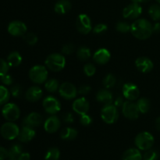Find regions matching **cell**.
Instances as JSON below:
<instances>
[{
  "label": "cell",
  "mask_w": 160,
  "mask_h": 160,
  "mask_svg": "<svg viewBox=\"0 0 160 160\" xmlns=\"http://www.w3.org/2000/svg\"><path fill=\"white\" fill-rule=\"evenodd\" d=\"M142 13V7L140 4L132 3L128 5L123 9V16L124 18L129 20H134L140 17Z\"/></svg>",
  "instance_id": "obj_12"
},
{
  "label": "cell",
  "mask_w": 160,
  "mask_h": 160,
  "mask_svg": "<svg viewBox=\"0 0 160 160\" xmlns=\"http://www.w3.org/2000/svg\"><path fill=\"white\" fill-rule=\"evenodd\" d=\"M43 92L41 88L38 86H33L28 88V90L26 92L25 97L28 101L31 102H35L38 101L40 98H42Z\"/></svg>",
  "instance_id": "obj_21"
},
{
  "label": "cell",
  "mask_w": 160,
  "mask_h": 160,
  "mask_svg": "<svg viewBox=\"0 0 160 160\" xmlns=\"http://www.w3.org/2000/svg\"><path fill=\"white\" fill-rule=\"evenodd\" d=\"M137 106L139 109L140 113H147L149 111L151 105H150V101L146 98H141L138 100Z\"/></svg>",
  "instance_id": "obj_28"
},
{
  "label": "cell",
  "mask_w": 160,
  "mask_h": 160,
  "mask_svg": "<svg viewBox=\"0 0 160 160\" xmlns=\"http://www.w3.org/2000/svg\"><path fill=\"white\" fill-rule=\"evenodd\" d=\"M131 25H130L129 23H127V22L123 21H120L116 24V29L117 31L121 33H128L129 31H131Z\"/></svg>",
  "instance_id": "obj_36"
},
{
  "label": "cell",
  "mask_w": 160,
  "mask_h": 160,
  "mask_svg": "<svg viewBox=\"0 0 160 160\" xmlns=\"http://www.w3.org/2000/svg\"><path fill=\"white\" fill-rule=\"evenodd\" d=\"M156 1H157V2H159V4H160V0H156Z\"/></svg>",
  "instance_id": "obj_53"
},
{
  "label": "cell",
  "mask_w": 160,
  "mask_h": 160,
  "mask_svg": "<svg viewBox=\"0 0 160 160\" xmlns=\"http://www.w3.org/2000/svg\"><path fill=\"white\" fill-rule=\"evenodd\" d=\"M76 28L82 34H87L92 30L90 17L86 14H80L76 20Z\"/></svg>",
  "instance_id": "obj_8"
},
{
  "label": "cell",
  "mask_w": 160,
  "mask_h": 160,
  "mask_svg": "<svg viewBox=\"0 0 160 160\" xmlns=\"http://www.w3.org/2000/svg\"><path fill=\"white\" fill-rule=\"evenodd\" d=\"M92 118L88 114H84V115H81V118H80V122H81V124L83 126H89L91 123H92Z\"/></svg>",
  "instance_id": "obj_43"
},
{
  "label": "cell",
  "mask_w": 160,
  "mask_h": 160,
  "mask_svg": "<svg viewBox=\"0 0 160 160\" xmlns=\"http://www.w3.org/2000/svg\"><path fill=\"white\" fill-rule=\"evenodd\" d=\"M133 3H138V4H140L142 2H147L150 1V0H131Z\"/></svg>",
  "instance_id": "obj_52"
},
{
  "label": "cell",
  "mask_w": 160,
  "mask_h": 160,
  "mask_svg": "<svg viewBox=\"0 0 160 160\" xmlns=\"http://www.w3.org/2000/svg\"><path fill=\"white\" fill-rule=\"evenodd\" d=\"M142 155L138 149L131 148L127 150L122 156V160H142Z\"/></svg>",
  "instance_id": "obj_24"
},
{
  "label": "cell",
  "mask_w": 160,
  "mask_h": 160,
  "mask_svg": "<svg viewBox=\"0 0 160 160\" xmlns=\"http://www.w3.org/2000/svg\"><path fill=\"white\" fill-rule=\"evenodd\" d=\"M75 46L71 43L66 44L62 48V52L64 55H71L74 52Z\"/></svg>",
  "instance_id": "obj_42"
},
{
  "label": "cell",
  "mask_w": 160,
  "mask_h": 160,
  "mask_svg": "<svg viewBox=\"0 0 160 160\" xmlns=\"http://www.w3.org/2000/svg\"><path fill=\"white\" fill-rule=\"evenodd\" d=\"M8 160H12V159H8Z\"/></svg>",
  "instance_id": "obj_54"
},
{
  "label": "cell",
  "mask_w": 160,
  "mask_h": 160,
  "mask_svg": "<svg viewBox=\"0 0 160 160\" xmlns=\"http://www.w3.org/2000/svg\"><path fill=\"white\" fill-rule=\"evenodd\" d=\"M154 142L155 139L152 134L146 131L138 134L134 139V143L137 148L144 151L151 149L154 145Z\"/></svg>",
  "instance_id": "obj_3"
},
{
  "label": "cell",
  "mask_w": 160,
  "mask_h": 160,
  "mask_svg": "<svg viewBox=\"0 0 160 160\" xmlns=\"http://www.w3.org/2000/svg\"><path fill=\"white\" fill-rule=\"evenodd\" d=\"M1 135L6 140H13L18 137L20 129L16 123L12 122H7L3 123L0 129Z\"/></svg>",
  "instance_id": "obj_6"
},
{
  "label": "cell",
  "mask_w": 160,
  "mask_h": 160,
  "mask_svg": "<svg viewBox=\"0 0 160 160\" xmlns=\"http://www.w3.org/2000/svg\"><path fill=\"white\" fill-rule=\"evenodd\" d=\"M44 109L48 113L56 114L59 112L61 109V104L59 100L53 96H48L43 100L42 102Z\"/></svg>",
  "instance_id": "obj_10"
},
{
  "label": "cell",
  "mask_w": 160,
  "mask_h": 160,
  "mask_svg": "<svg viewBox=\"0 0 160 160\" xmlns=\"http://www.w3.org/2000/svg\"><path fill=\"white\" fill-rule=\"evenodd\" d=\"M11 94L13 97L15 98H20L22 96V94H23V89H22L21 86L19 85V84H16V85L12 86L10 90Z\"/></svg>",
  "instance_id": "obj_39"
},
{
  "label": "cell",
  "mask_w": 160,
  "mask_h": 160,
  "mask_svg": "<svg viewBox=\"0 0 160 160\" xmlns=\"http://www.w3.org/2000/svg\"><path fill=\"white\" fill-rule=\"evenodd\" d=\"M159 157V152L154 149H148L144 154L143 160H158Z\"/></svg>",
  "instance_id": "obj_35"
},
{
  "label": "cell",
  "mask_w": 160,
  "mask_h": 160,
  "mask_svg": "<svg viewBox=\"0 0 160 160\" xmlns=\"http://www.w3.org/2000/svg\"><path fill=\"white\" fill-rule=\"evenodd\" d=\"M24 40L28 45H34L38 41V38L37 35L34 33H28L27 34L24 35Z\"/></svg>",
  "instance_id": "obj_37"
},
{
  "label": "cell",
  "mask_w": 160,
  "mask_h": 160,
  "mask_svg": "<svg viewBox=\"0 0 160 160\" xmlns=\"http://www.w3.org/2000/svg\"><path fill=\"white\" fill-rule=\"evenodd\" d=\"M27 26L23 22L19 20L12 21L8 26V32L12 36H22L26 33Z\"/></svg>",
  "instance_id": "obj_14"
},
{
  "label": "cell",
  "mask_w": 160,
  "mask_h": 160,
  "mask_svg": "<svg viewBox=\"0 0 160 160\" xmlns=\"http://www.w3.org/2000/svg\"><path fill=\"white\" fill-rule=\"evenodd\" d=\"M111 58V54L109 51L106 48H102L97 50L93 56V59L96 63L99 65H104L107 63Z\"/></svg>",
  "instance_id": "obj_17"
},
{
  "label": "cell",
  "mask_w": 160,
  "mask_h": 160,
  "mask_svg": "<svg viewBox=\"0 0 160 160\" xmlns=\"http://www.w3.org/2000/svg\"><path fill=\"white\" fill-rule=\"evenodd\" d=\"M31 159V156L28 152H23L19 158L17 159V160H30Z\"/></svg>",
  "instance_id": "obj_48"
},
{
  "label": "cell",
  "mask_w": 160,
  "mask_h": 160,
  "mask_svg": "<svg viewBox=\"0 0 160 160\" xmlns=\"http://www.w3.org/2000/svg\"><path fill=\"white\" fill-rule=\"evenodd\" d=\"M71 9V3L69 0H59L55 5V12L58 14H65Z\"/></svg>",
  "instance_id": "obj_23"
},
{
  "label": "cell",
  "mask_w": 160,
  "mask_h": 160,
  "mask_svg": "<svg viewBox=\"0 0 160 160\" xmlns=\"http://www.w3.org/2000/svg\"><path fill=\"white\" fill-rule=\"evenodd\" d=\"M29 78L35 84H43L48 78V70L44 66H34L29 71Z\"/></svg>",
  "instance_id": "obj_4"
},
{
  "label": "cell",
  "mask_w": 160,
  "mask_h": 160,
  "mask_svg": "<svg viewBox=\"0 0 160 160\" xmlns=\"http://www.w3.org/2000/svg\"><path fill=\"white\" fill-rule=\"evenodd\" d=\"M36 132L34 128L28 126H23L18 135V140L21 142H28L35 137Z\"/></svg>",
  "instance_id": "obj_20"
},
{
  "label": "cell",
  "mask_w": 160,
  "mask_h": 160,
  "mask_svg": "<svg viewBox=\"0 0 160 160\" xmlns=\"http://www.w3.org/2000/svg\"><path fill=\"white\" fill-rule=\"evenodd\" d=\"M91 50L88 47L82 46L78 48L77 52V56L81 61H86L91 57Z\"/></svg>",
  "instance_id": "obj_29"
},
{
  "label": "cell",
  "mask_w": 160,
  "mask_h": 160,
  "mask_svg": "<svg viewBox=\"0 0 160 160\" xmlns=\"http://www.w3.org/2000/svg\"><path fill=\"white\" fill-rule=\"evenodd\" d=\"M148 14L155 21L160 20V6L157 4H153L148 9Z\"/></svg>",
  "instance_id": "obj_30"
},
{
  "label": "cell",
  "mask_w": 160,
  "mask_h": 160,
  "mask_svg": "<svg viewBox=\"0 0 160 160\" xmlns=\"http://www.w3.org/2000/svg\"><path fill=\"white\" fill-rule=\"evenodd\" d=\"M108 29V27L104 23H98L95 25L93 28V32L97 34H101L102 33L106 32Z\"/></svg>",
  "instance_id": "obj_41"
},
{
  "label": "cell",
  "mask_w": 160,
  "mask_h": 160,
  "mask_svg": "<svg viewBox=\"0 0 160 160\" xmlns=\"http://www.w3.org/2000/svg\"><path fill=\"white\" fill-rule=\"evenodd\" d=\"M152 31L153 33H159L160 32V23H156L152 25Z\"/></svg>",
  "instance_id": "obj_50"
},
{
  "label": "cell",
  "mask_w": 160,
  "mask_h": 160,
  "mask_svg": "<svg viewBox=\"0 0 160 160\" xmlns=\"http://www.w3.org/2000/svg\"><path fill=\"white\" fill-rule=\"evenodd\" d=\"M42 120L43 119L41 114L34 112H31L23 119V126H28L34 128L35 127L40 126L42 123Z\"/></svg>",
  "instance_id": "obj_18"
},
{
  "label": "cell",
  "mask_w": 160,
  "mask_h": 160,
  "mask_svg": "<svg viewBox=\"0 0 160 160\" xmlns=\"http://www.w3.org/2000/svg\"><path fill=\"white\" fill-rule=\"evenodd\" d=\"M72 108L75 112L81 116L88 113L89 108H90V105H89L88 101L85 98L82 97V98H77L73 102Z\"/></svg>",
  "instance_id": "obj_15"
},
{
  "label": "cell",
  "mask_w": 160,
  "mask_h": 160,
  "mask_svg": "<svg viewBox=\"0 0 160 160\" xmlns=\"http://www.w3.org/2000/svg\"><path fill=\"white\" fill-rule=\"evenodd\" d=\"M155 124H156V129H157L158 131H160V117H159L157 119H156Z\"/></svg>",
  "instance_id": "obj_51"
},
{
  "label": "cell",
  "mask_w": 160,
  "mask_h": 160,
  "mask_svg": "<svg viewBox=\"0 0 160 160\" xmlns=\"http://www.w3.org/2000/svg\"><path fill=\"white\" fill-rule=\"evenodd\" d=\"M23 153V147L20 144H15L9 150V159L17 160L19 156Z\"/></svg>",
  "instance_id": "obj_27"
},
{
  "label": "cell",
  "mask_w": 160,
  "mask_h": 160,
  "mask_svg": "<svg viewBox=\"0 0 160 160\" xmlns=\"http://www.w3.org/2000/svg\"><path fill=\"white\" fill-rule=\"evenodd\" d=\"M135 66L138 70L143 73H149L153 69L152 61L147 57H139L136 59Z\"/></svg>",
  "instance_id": "obj_16"
},
{
  "label": "cell",
  "mask_w": 160,
  "mask_h": 160,
  "mask_svg": "<svg viewBox=\"0 0 160 160\" xmlns=\"http://www.w3.org/2000/svg\"><path fill=\"white\" fill-rule=\"evenodd\" d=\"M22 62V57L20 54L17 52H12L8 56L7 62L9 67H18Z\"/></svg>",
  "instance_id": "obj_26"
},
{
  "label": "cell",
  "mask_w": 160,
  "mask_h": 160,
  "mask_svg": "<svg viewBox=\"0 0 160 160\" xmlns=\"http://www.w3.org/2000/svg\"><path fill=\"white\" fill-rule=\"evenodd\" d=\"M78 131L76 129L72 128H66L61 131L60 137L62 140L71 141L73 140L78 136Z\"/></svg>",
  "instance_id": "obj_25"
},
{
  "label": "cell",
  "mask_w": 160,
  "mask_h": 160,
  "mask_svg": "<svg viewBox=\"0 0 160 160\" xmlns=\"http://www.w3.org/2000/svg\"><path fill=\"white\" fill-rule=\"evenodd\" d=\"M9 64H8L7 61H5L4 59L0 58V77L3 76V75L6 74L9 70Z\"/></svg>",
  "instance_id": "obj_40"
},
{
  "label": "cell",
  "mask_w": 160,
  "mask_h": 160,
  "mask_svg": "<svg viewBox=\"0 0 160 160\" xmlns=\"http://www.w3.org/2000/svg\"><path fill=\"white\" fill-rule=\"evenodd\" d=\"M60 120L57 117H49L47 119L44 123V128H45V131L50 134L56 132L60 128Z\"/></svg>",
  "instance_id": "obj_19"
},
{
  "label": "cell",
  "mask_w": 160,
  "mask_h": 160,
  "mask_svg": "<svg viewBox=\"0 0 160 160\" xmlns=\"http://www.w3.org/2000/svg\"><path fill=\"white\" fill-rule=\"evenodd\" d=\"M96 72V68L92 63H87L84 67V73L86 76L92 77Z\"/></svg>",
  "instance_id": "obj_38"
},
{
  "label": "cell",
  "mask_w": 160,
  "mask_h": 160,
  "mask_svg": "<svg viewBox=\"0 0 160 160\" xmlns=\"http://www.w3.org/2000/svg\"><path fill=\"white\" fill-rule=\"evenodd\" d=\"M7 158H9V150L0 147V160H6Z\"/></svg>",
  "instance_id": "obj_47"
},
{
  "label": "cell",
  "mask_w": 160,
  "mask_h": 160,
  "mask_svg": "<svg viewBox=\"0 0 160 160\" xmlns=\"http://www.w3.org/2000/svg\"><path fill=\"white\" fill-rule=\"evenodd\" d=\"M101 117L106 123H115L119 118V112L117 106L112 104L104 106L101 110Z\"/></svg>",
  "instance_id": "obj_5"
},
{
  "label": "cell",
  "mask_w": 160,
  "mask_h": 160,
  "mask_svg": "<svg viewBox=\"0 0 160 160\" xmlns=\"http://www.w3.org/2000/svg\"><path fill=\"white\" fill-rule=\"evenodd\" d=\"M45 88L47 92H56L59 89V84L57 80L56 79H49L46 81L45 84Z\"/></svg>",
  "instance_id": "obj_32"
},
{
  "label": "cell",
  "mask_w": 160,
  "mask_h": 160,
  "mask_svg": "<svg viewBox=\"0 0 160 160\" xmlns=\"http://www.w3.org/2000/svg\"><path fill=\"white\" fill-rule=\"evenodd\" d=\"M114 104H115L114 106H116L117 107H120V106H121L122 107V106H123V98H122L121 97H118V98H116L115 102H114Z\"/></svg>",
  "instance_id": "obj_49"
},
{
  "label": "cell",
  "mask_w": 160,
  "mask_h": 160,
  "mask_svg": "<svg viewBox=\"0 0 160 160\" xmlns=\"http://www.w3.org/2000/svg\"><path fill=\"white\" fill-rule=\"evenodd\" d=\"M97 101L100 103H102L105 106L112 104V95L107 89H102L98 91L96 94Z\"/></svg>",
  "instance_id": "obj_22"
},
{
  "label": "cell",
  "mask_w": 160,
  "mask_h": 160,
  "mask_svg": "<svg viewBox=\"0 0 160 160\" xmlns=\"http://www.w3.org/2000/svg\"><path fill=\"white\" fill-rule=\"evenodd\" d=\"M60 152L57 148H50L45 156V160H59Z\"/></svg>",
  "instance_id": "obj_31"
},
{
  "label": "cell",
  "mask_w": 160,
  "mask_h": 160,
  "mask_svg": "<svg viewBox=\"0 0 160 160\" xmlns=\"http://www.w3.org/2000/svg\"><path fill=\"white\" fill-rule=\"evenodd\" d=\"M9 90L4 86L0 85V105L5 104L9 99Z\"/></svg>",
  "instance_id": "obj_34"
},
{
  "label": "cell",
  "mask_w": 160,
  "mask_h": 160,
  "mask_svg": "<svg viewBox=\"0 0 160 160\" xmlns=\"http://www.w3.org/2000/svg\"><path fill=\"white\" fill-rule=\"evenodd\" d=\"M131 32L136 38L145 40L152 34V25L145 19H138L131 24Z\"/></svg>",
  "instance_id": "obj_1"
},
{
  "label": "cell",
  "mask_w": 160,
  "mask_h": 160,
  "mask_svg": "<svg viewBox=\"0 0 160 160\" xmlns=\"http://www.w3.org/2000/svg\"><path fill=\"white\" fill-rule=\"evenodd\" d=\"M59 95L65 99H73L78 95V90L73 84L69 82L62 83L59 88Z\"/></svg>",
  "instance_id": "obj_11"
},
{
  "label": "cell",
  "mask_w": 160,
  "mask_h": 160,
  "mask_svg": "<svg viewBox=\"0 0 160 160\" xmlns=\"http://www.w3.org/2000/svg\"><path fill=\"white\" fill-rule=\"evenodd\" d=\"M117 83V79H116L115 76L112 75V73H108L106 77L104 78L102 81L103 85L105 86L106 88H112L116 85Z\"/></svg>",
  "instance_id": "obj_33"
},
{
  "label": "cell",
  "mask_w": 160,
  "mask_h": 160,
  "mask_svg": "<svg viewBox=\"0 0 160 160\" xmlns=\"http://www.w3.org/2000/svg\"><path fill=\"white\" fill-rule=\"evenodd\" d=\"M45 66L53 72L61 71L66 66V59L59 53H52L45 59Z\"/></svg>",
  "instance_id": "obj_2"
},
{
  "label": "cell",
  "mask_w": 160,
  "mask_h": 160,
  "mask_svg": "<svg viewBox=\"0 0 160 160\" xmlns=\"http://www.w3.org/2000/svg\"><path fill=\"white\" fill-rule=\"evenodd\" d=\"M1 81L5 85H10L12 83V78L9 74H5L1 77Z\"/></svg>",
  "instance_id": "obj_44"
},
{
  "label": "cell",
  "mask_w": 160,
  "mask_h": 160,
  "mask_svg": "<svg viewBox=\"0 0 160 160\" xmlns=\"http://www.w3.org/2000/svg\"><path fill=\"white\" fill-rule=\"evenodd\" d=\"M62 120H63L65 123H72L73 122V117L72 115V113L70 112H66L62 115Z\"/></svg>",
  "instance_id": "obj_46"
},
{
  "label": "cell",
  "mask_w": 160,
  "mask_h": 160,
  "mask_svg": "<svg viewBox=\"0 0 160 160\" xmlns=\"http://www.w3.org/2000/svg\"><path fill=\"white\" fill-rule=\"evenodd\" d=\"M2 113L6 120L13 122L18 120L20 115V111L18 106L14 103H7L3 106Z\"/></svg>",
  "instance_id": "obj_7"
},
{
  "label": "cell",
  "mask_w": 160,
  "mask_h": 160,
  "mask_svg": "<svg viewBox=\"0 0 160 160\" xmlns=\"http://www.w3.org/2000/svg\"><path fill=\"white\" fill-rule=\"evenodd\" d=\"M122 112L126 118L129 120H136L139 117V109L137 104L132 102H124L122 106Z\"/></svg>",
  "instance_id": "obj_9"
},
{
  "label": "cell",
  "mask_w": 160,
  "mask_h": 160,
  "mask_svg": "<svg viewBox=\"0 0 160 160\" xmlns=\"http://www.w3.org/2000/svg\"><path fill=\"white\" fill-rule=\"evenodd\" d=\"M92 88L89 85H82L78 89V92L80 94V95H85L89 94V92H91Z\"/></svg>",
  "instance_id": "obj_45"
},
{
  "label": "cell",
  "mask_w": 160,
  "mask_h": 160,
  "mask_svg": "<svg viewBox=\"0 0 160 160\" xmlns=\"http://www.w3.org/2000/svg\"><path fill=\"white\" fill-rule=\"evenodd\" d=\"M123 95L124 98H126L128 100L130 101H134L138 98L139 94V89L136 84H132V83H127L123 85Z\"/></svg>",
  "instance_id": "obj_13"
}]
</instances>
